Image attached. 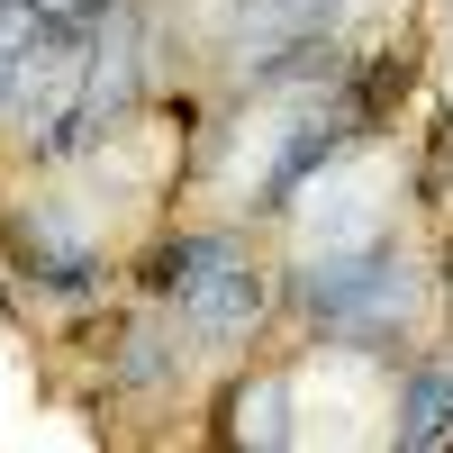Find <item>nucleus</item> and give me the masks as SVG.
<instances>
[{
    "label": "nucleus",
    "instance_id": "1",
    "mask_svg": "<svg viewBox=\"0 0 453 453\" xmlns=\"http://www.w3.org/2000/svg\"><path fill=\"white\" fill-rule=\"evenodd\" d=\"M173 299H181V318H191L200 335H218V345L254 326V273L236 263V245H218V236L173 254Z\"/></svg>",
    "mask_w": 453,
    "mask_h": 453
}]
</instances>
